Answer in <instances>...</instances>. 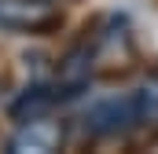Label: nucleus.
<instances>
[{"instance_id": "5", "label": "nucleus", "mask_w": 158, "mask_h": 154, "mask_svg": "<svg viewBox=\"0 0 158 154\" xmlns=\"http://www.w3.org/2000/svg\"><path fill=\"white\" fill-rule=\"evenodd\" d=\"M136 99V121L143 128H158V74H147L140 81V88L132 92Z\"/></svg>"}, {"instance_id": "3", "label": "nucleus", "mask_w": 158, "mask_h": 154, "mask_svg": "<svg viewBox=\"0 0 158 154\" xmlns=\"http://www.w3.org/2000/svg\"><path fill=\"white\" fill-rule=\"evenodd\" d=\"M59 147H63V125L52 121L48 114L22 121L19 132L7 140V151H11V154H26V151L44 154V151H59Z\"/></svg>"}, {"instance_id": "6", "label": "nucleus", "mask_w": 158, "mask_h": 154, "mask_svg": "<svg viewBox=\"0 0 158 154\" xmlns=\"http://www.w3.org/2000/svg\"><path fill=\"white\" fill-rule=\"evenodd\" d=\"M52 4H66V0H52Z\"/></svg>"}, {"instance_id": "1", "label": "nucleus", "mask_w": 158, "mask_h": 154, "mask_svg": "<svg viewBox=\"0 0 158 154\" xmlns=\"http://www.w3.org/2000/svg\"><path fill=\"white\" fill-rule=\"evenodd\" d=\"M63 26V11L52 0H0V30L7 33H52Z\"/></svg>"}, {"instance_id": "4", "label": "nucleus", "mask_w": 158, "mask_h": 154, "mask_svg": "<svg viewBox=\"0 0 158 154\" xmlns=\"http://www.w3.org/2000/svg\"><path fill=\"white\" fill-rule=\"evenodd\" d=\"M70 95H77V88H70V84H33V88H26L11 107H7V114L11 121H30V117H40V114H52V107H59L63 99H70Z\"/></svg>"}, {"instance_id": "2", "label": "nucleus", "mask_w": 158, "mask_h": 154, "mask_svg": "<svg viewBox=\"0 0 158 154\" xmlns=\"http://www.w3.org/2000/svg\"><path fill=\"white\" fill-rule=\"evenodd\" d=\"M85 125H88V132L99 136V140L125 136L129 128H140V121H136V99H132V95H107V99H99V103L88 107Z\"/></svg>"}]
</instances>
